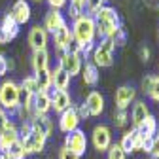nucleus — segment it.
Instances as JSON below:
<instances>
[{
	"label": "nucleus",
	"instance_id": "obj_1",
	"mask_svg": "<svg viewBox=\"0 0 159 159\" xmlns=\"http://www.w3.org/2000/svg\"><path fill=\"white\" fill-rule=\"evenodd\" d=\"M93 19H95V25H97V34L101 38H112L117 29H121L117 11L110 6H102L93 15Z\"/></svg>",
	"mask_w": 159,
	"mask_h": 159
},
{
	"label": "nucleus",
	"instance_id": "obj_2",
	"mask_svg": "<svg viewBox=\"0 0 159 159\" xmlns=\"http://www.w3.org/2000/svg\"><path fill=\"white\" fill-rule=\"evenodd\" d=\"M97 36V25L95 19L91 15H80L78 19H74L72 25V38L80 44V48H84L87 44H93V40Z\"/></svg>",
	"mask_w": 159,
	"mask_h": 159
},
{
	"label": "nucleus",
	"instance_id": "obj_3",
	"mask_svg": "<svg viewBox=\"0 0 159 159\" xmlns=\"http://www.w3.org/2000/svg\"><path fill=\"white\" fill-rule=\"evenodd\" d=\"M0 108H4L6 112H17L19 104H21V87L11 80L0 85Z\"/></svg>",
	"mask_w": 159,
	"mask_h": 159
},
{
	"label": "nucleus",
	"instance_id": "obj_4",
	"mask_svg": "<svg viewBox=\"0 0 159 159\" xmlns=\"http://www.w3.org/2000/svg\"><path fill=\"white\" fill-rule=\"evenodd\" d=\"M91 142L93 148L97 152H108V148L112 146V131L106 125H95L93 133H91Z\"/></svg>",
	"mask_w": 159,
	"mask_h": 159
},
{
	"label": "nucleus",
	"instance_id": "obj_5",
	"mask_svg": "<svg viewBox=\"0 0 159 159\" xmlns=\"http://www.w3.org/2000/svg\"><path fill=\"white\" fill-rule=\"evenodd\" d=\"M65 146L70 152H74L76 155L82 157L85 153V150H87V136H85V133L82 129H76V131L68 133L66 138H65Z\"/></svg>",
	"mask_w": 159,
	"mask_h": 159
},
{
	"label": "nucleus",
	"instance_id": "obj_6",
	"mask_svg": "<svg viewBox=\"0 0 159 159\" xmlns=\"http://www.w3.org/2000/svg\"><path fill=\"white\" fill-rule=\"evenodd\" d=\"M46 140H48V138H46L44 134H40L38 131H34V129L30 131L29 136L19 138V142L23 144V150H25L27 155H30V153H40V152L46 148Z\"/></svg>",
	"mask_w": 159,
	"mask_h": 159
},
{
	"label": "nucleus",
	"instance_id": "obj_7",
	"mask_svg": "<svg viewBox=\"0 0 159 159\" xmlns=\"http://www.w3.org/2000/svg\"><path fill=\"white\" fill-rule=\"evenodd\" d=\"M59 66H61V68L72 78V76H76V74L82 72V66H84V63H82V55H80V53H68V51H65V53L61 55Z\"/></svg>",
	"mask_w": 159,
	"mask_h": 159
},
{
	"label": "nucleus",
	"instance_id": "obj_8",
	"mask_svg": "<svg viewBox=\"0 0 159 159\" xmlns=\"http://www.w3.org/2000/svg\"><path fill=\"white\" fill-rule=\"evenodd\" d=\"M19 36V25L15 23V19L6 13L4 19H2V23H0V44H10L13 38Z\"/></svg>",
	"mask_w": 159,
	"mask_h": 159
},
{
	"label": "nucleus",
	"instance_id": "obj_9",
	"mask_svg": "<svg viewBox=\"0 0 159 159\" xmlns=\"http://www.w3.org/2000/svg\"><path fill=\"white\" fill-rule=\"evenodd\" d=\"M80 121H82V119L78 117L76 106H70L63 114H59V129H61L63 133H66V134L76 131V129H80Z\"/></svg>",
	"mask_w": 159,
	"mask_h": 159
},
{
	"label": "nucleus",
	"instance_id": "obj_10",
	"mask_svg": "<svg viewBox=\"0 0 159 159\" xmlns=\"http://www.w3.org/2000/svg\"><path fill=\"white\" fill-rule=\"evenodd\" d=\"M136 98V91L131 87V85H121L116 89V95H114V101H116V108L117 110H127L131 106V102H134Z\"/></svg>",
	"mask_w": 159,
	"mask_h": 159
},
{
	"label": "nucleus",
	"instance_id": "obj_11",
	"mask_svg": "<svg viewBox=\"0 0 159 159\" xmlns=\"http://www.w3.org/2000/svg\"><path fill=\"white\" fill-rule=\"evenodd\" d=\"M48 40H49V34L46 32L44 27L40 25H34L29 32V44L34 51H40V49H46L48 48Z\"/></svg>",
	"mask_w": 159,
	"mask_h": 159
},
{
	"label": "nucleus",
	"instance_id": "obj_12",
	"mask_svg": "<svg viewBox=\"0 0 159 159\" xmlns=\"http://www.w3.org/2000/svg\"><path fill=\"white\" fill-rule=\"evenodd\" d=\"M84 104L87 106L91 117H98V116L104 112V97L98 93V91H89Z\"/></svg>",
	"mask_w": 159,
	"mask_h": 159
},
{
	"label": "nucleus",
	"instance_id": "obj_13",
	"mask_svg": "<svg viewBox=\"0 0 159 159\" xmlns=\"http://www.w3.org/2000/svg\"><path fill=\"white\" fill-rule=\"evenodd\" d=\"M32 110L34 116H48L51 110V95L49 91H38L32 98Z\"/></svg>",
	"mask_w": 159,
	"mask_h": 159
},
{
	"label": "nucleus",
	"instance_id": "obj_14",
	"mask_svg": "<svg viewBox=\"0 0 159 159\" xmlns=\"http://www.w3.org/2000/svg\"><path fill=\"white\" fill-rule=\"evenodd\" d=\"M10 15L15 19L17 25L29 23V19H30V6H29V2L27 0H15L11 10H10Z\"/></svg>",
	"mask_w": 159,
	"mask_h": 159
},
{
	"label": "nucleus",
	"instance_id": "obj_15",
	"mask_svg": "<svg viewBox=\"0 0 159 159\" xmlns=\"http://www.w3.org/2000/svg\"><path fill=\"white\" fill-rule=\"evenodd\" d=\"M70 106H72V98H70L68 91H53V95H51V110L55 114H63Z\"/></svg>",
	"mask_w": 159,
	"mask_h": 159
},
{
	"label": "nucleus",
	"instance_id": "obj_16",
	"mask_svg": "<svg viewBox=\"0 0 159 159\" xmlns=\"http://www.w3.org/2000/svg\"><path fill=\"white\" fill-rule=\"evenodd\" d=\"M91 59H93V65L97 68L98 66H101V68H108V66L114 65V53L108 51V49H104L102 46H95Z\"/></svg>",
	"mask_w": 159,
	"mask_h": 159
},
{
	"label": "nucleus",
	"instance_id": "obj_17",
	"mask_svg": "<svg viewBox=\"0 0 159 159\" xmlns=\"http://www.w3.org/2000/svg\"><path fill=\"white\" fill-rule=\"evenodd\" d=\"M65 15L61 13V10H51L46 13V19H44V29L48 34H53L55 30H59L63 25H65Z\"/></svg>",
	"mask_w": 159,
	"mask_h": 159
},
{
	"label": "nucleus",
	"instance_id": "obj_18",
	"mask_svg": "<svg viewBox=\"0 0 159 159\" xmlns=\"http://www.w3.org/2000/svg\"><path fill=\"white\" fill-rule=\"evenodd\" d=\"M17 140H19V129L15 127V123L10 121V125L6 127V131L0 134V152L6 153Z\"/></svg>",
	"mask_w": 159,
	"mask_h": 159
},
{
	"label": "nucleus",
	"instance_id": "obj_19",
	"mask_svg": "<svg viewBox=\"0 0 159 159\" xmlns=\"http://www.w3.org/2000/svg\"><path fill=\"white\" fill-rule=\"evenodd\" d=\"M148 114H150V110H148V104L144 101H134L133 110H131V119H129V121L133 123V129L140 127V123L146 119Z\"/></svg>",
	"mask_w": 159,
	"mask_h": 159
},
{
	"label": "nucleus",
	"instance_id": "obj_20",
	"mask_svg": "<svg viewBox=\"0 0 159 159\" xmlns=\"http://www.w3.org/2000/svg\"><path fill=\"white\" fill-rule=\"evenodd\" d=\"M70 40H72V30H70V27L65 23L59 30H55L53 32V42H55V49H59V51H66V46L70 44Z\"/></svg>",
	"mask_w": 159,
	"mask_h": 159
},
{
	"label": "nucleus",
	"instance_id": "obj_21",
	"mask_svg": "<svg viewBox=\"0 0 159 159\" xmlns=\"http://www.w3.org/2000/svg\"><path fill=\"white\" fill-rule=\"evenodd\" d=\"M30 125H32L34 131H38L40 134H44L46 138H49L51 133H53V121L48 116H34L30 119Z\"/></svg>",
	"mask_w": 159,
	"mask_h": 159
},
{
	"label": "nucleus",
	"instance_id": "obj_22",
	"mask_svg": "<svg viewBox=\"0 0 159 159\" xmlns=\"http://www.w3.org/2000/svg\"><path fill=\"white\" fill-rule=\"evenodd\" d=\"M51 85L55 87V91H66L70 85V76L61 66H57L55 70H51Z\"/></svg>",
	"mask_w": 159,
	"mask_h": 159
},
{
	"label": "nucleus",
	"instance_id": "obj_23",
	"mask_svg": "<svg viewBox=\"0 0 159 159\" xmlns=\"http://www.w3.org/2000/svg\"><path fill=\"white\" fill-rule=\"evenodd\" d=\"M82 78H84V84L85 85H91L95 87L98 84V78H101V74H98V68L93 65V63H85L82 66Z\"/></svg>",
	"mask_w": 159,
	"mask_h": 159
},
{
	"label": "nucleus",
	"instance_id": "obj_24",
	"mask_svg": "<svg viewBox=\"0 0 159 159\" xmlns=\"http://www.w3.org/2000/svg\"><path fill=\"white\" fill-rule=\"evenodd\" d=\"M157 123H159V119H157L153 114H148L146 119L140 123V127H138L136 131L140 133V134H144V136H153L155 131H157Z\"/></svg>",
	"mask_w": 159,
	"mask_h": 159
},
{
	"label": "nucleus",
	"instance_id": "obj_25",
	"mask_svg": "<svg viewBox=\"0 0 159 159\" xmlns=\"http://www.w3.org/2000/svg\"><path fill=\"white\" fill-rule=\"evenodd\" d=\"M32 68H34V72L49 68V53H48V49H40V51L32 53Z\"/></svg>",
	"mask_w": 159,
	"mask_h": 159
},
{
	"label": "nucleus",
	"instance_id": "obj_26",
	"mask_svg": "<svg viewBox=\"0 0 159 159\" xmlns=\"http://www.w3.org/2000/svg\"><path fill=\"white\" fill-rule=\"evenodd\" d=\"M34 80H36V85H38L40 91H49V87H51V70L44 68V70L34 72Z\"/></svg>",
	"mask_w": 159,
	"mask_h": 159
},
{
	"label": "nucleus",
	"instance_id": "obj_27",
	"mask_svg": "<svg viewBox=\"0 0 159 159\" xmlns=\"http://www.w3.org/2000/svg\"><path fill=\"white\" fill-rule=\"evenodd\" d=\"M134 138H136V129H131V131H125L121 134V140H119V146L125 153H131L134 152Z\"/></svg>",
	"mask_w": 159,
	"mask_h": 159
},
{
	"label": "nucleus",
	"instance_id": "obj_28",
	"mask_svg": "<svg viewBox=\"0 0 159 159\" xmlns=\"http://www.w3.org/2000/svg\"><path fill=\"white\" fill-rule=\"evenodd\" d=\"M21 93H25V95H36L40 89H38V85H36V80H34V76H27L23 82H21Z\"/></svg>",
	"mask_w": 159,
	"mask_h": 159
},
{
	"label": "nucleus",
	"instance_id": "obj_29",
	"mask_svg": "<svg viewBox=\"0 0 159 159\" xmlns=\"http://www.w3.org/2000/svg\"><path fill=\"white\" fill-rule=\"evenodd\" d=\"M114 123H116L117 129H125V127L131 123V121H129V114H127V110H117L116 116H114Z\"/></svg>",
	"mask_w": 159,
	"mask_h": 159
},
{
	"label": "nucleus",
	"instance_id": "obj_30",
	"mask_svg": "<svg viewBox=\"0 0 159 159\" xmlns=\"http://www.w3.org/2000/svg\"><path fill=\"white\" fill-rule=\"evenodd\" d=\"M108 159H127V153L121 150L119 142H117V144H112V146L108 148Z\"/></svg>",
	"mask_w": 159,
	"mask_h": 159
},
{
	"label": "nucleus",
	"instance_id": "obj_31",
	"mask_svg": "<svg viewBox=\"0 0 159 159\" xmlns=\"http://www.w3.org/2000/svg\"><path fill=\"white\" fill-rule=\"evenodd\" d=\"M6 153H10L13 159H25V157H27V153H25V150H23V144L19 142V140H17V142H15V144L6 152Z\"/></svg>",
	"mask_w": 159,
	"mask_h": 159
},
{
	"label": "nucleus",
	"instance_id": "obj_32",
	"mask_svg": "<svg viewBox=\"0 0 159 159\" xmlns=\"http://www.w3.org/2000/svg\"><path fill=\"white\" fill-rule=\"evenodd\" d=\"M150 155L153 159H159V123H157V131L152 136V148H150Z\"/></svg>",
	"mask_w": 159,
	"mask_h": 159
},
{
	"label": "nucleus",
	"instance_id": "obj_33",
	"mask_svg": "<svg viewBox=\"0 0 159 159\" xmlns=\"http://www.w3.org/2000/svg\"><path fill=\"white\" fill-rule=\"evenodd\" d=\"M104 6V0H85V8H87V11H89V15L93 17L98 10H101Z\"/></svg>",
	"mask_w": 159,
	"mask_h": 159
},
{
	"label": "nucleus",
	"instance_id": "obj_34",
	"mask_svg": "<svg viewBox=\"0 0 159 159\" xmlns=\"http://www.w3.org/2000/svg\"><path fill=\"white\" fill-rule=\"evenodd\" d=\"M148 97L152 101L159 102V76H153V82H152V87L148 91Z\"/></svg>",
	"mask_w": 159,
	"mask_h": 159
},
{
	"label": "nucleus",
	"instance_id": "obj_35",
	"mask_svg": "<svg viewBox=\"0 0 159 159\" xmlns=\"http://www.w3.org/2000/svg\"><path fill=\"white\" fill-rule=\"evenodd\" d=\"M112 40H114L116 46H125V44H127V32H125V29H123V27L117 29L116 34L112 36Z\"/></svg>",
	"mask_w": 159,
	"mask_h": 159
},
{
	"label": "nucleus",
	"instance_id": "obj_36",
	"mask_svg": "<svg viewBox=\"0 0 159 159\" xmlns=\"http://www.w3.org/2000/svg\"><path fill=\"white\" fill-rule=\"evenodd\" d=\"M10 125V116L4 108H0V134L6 131V127Z\"/></svg>",
	"mask_w": 159,
	"mask_h": 159
},
{
	"label": "nucleus",
	"instance_id": "obj_37",
	"mask_svg": "<svg viewBox=\"0 0 159 159\" xmlns=\"http://www.w3.org/2000/svg\"><path fill=\"white\" fill-rule=\"evenodd\" d=\"M59 159H80V155H76L74 152H70L66 146H63L59 150Z\"/></svg>",
	"mask_w": 159,
	"mask_h": 159
},
{
	"label": "nucleus",
	"instance_id": "obj_38",
	"mask_svg": "<svg viewBox=\"0 0 159 159\" xmlns=\"http://www.w3.org/2000/svg\"><path fill=\"white\" fill-rule=\"evenodd\" d=\"M8 70H10L8 68V59H6L4 53H0V76H6Z\"/></svg>",
	"mask_w": 159,
	"mask_h": 159
},
{
	"label": "nucleus",
	"instance_id": "obj_39",
	"mask_svg": "<svg viewBox=\"0 0 159 159\" xmlns=\"http://www.w3.org/2000/svg\"><path fill=\"white\" fill-rule=\"evenodd\" d=\"M66 2L68 0H48V4L51 6V10H61V8L66 6Z\"/></svg>",
	"mask_w": 159,
	"mask_h": 159
},
{
	"label": "nucleus",
	"instance_id": "obj_40",
	"mask_svg": "<svg viewBox=\"0 0 159 159\" xmlns=\"http://www.w3.org/2000/svg\"><path fill=\"white\" fill-rule=\"evenodd\" d=\"M76 112H78V117H80V119H87V117H91L85 104H80V108H76Z\"/></svg>",
	"mask_w": 159,
	"mask_h": 159
},
{
	"label": "nucleus",
	"instance_id": "obj_41",
	"mask_svg": "<svg viewBox=\"0 0 159 159\" xmlns=\"http://www.w3.org/2000/svg\"><path fill=\"white\" fill-rule=\"evenodd\" d=\"M101 46H102L104 49L112 51V53H114V49H116V44H114V40H112V38H102V42H101Z\"/></svg>",
	"mask_w": 159,
	"mask_h": 159
},
{
	"label": "nucleus",
	"instance_id": "obj_42",
	"mask_svg": "<svg viewBox=\"0 0 159 159\" xmlns=\"http://www.w3.org/2000/svg\"><path fill=\"white\" fill-rule=\"evenodd\" d=\"M152 82H153V76H146L144 80H142V91L148 95V91H150V87H152Z\"/></svg>",
	"mask_w": 159,
	"mask_h": 159
},
{
	"label": "nucleus",
	"instance_id": "obj_43",
	"mask_svg": "<svg viewBox=\"0 0 159 159\" xmlns=\"http://www.w3.org/2000/svg\"><path fill=\"white\" fill-rule=\"evenodd\" d=\"M150 55H152V53H150V49H148V48H142V49H140V59H142L144 63H148V61H150Z\"/></svg>",
	"mask_w": 159,
	"mask_h": 159
},
{
	"label": "nucleus",
	"instance_id": "obj_44",
	"mask_svg": "<svg viewBox=\"0 0 159 159\" xmlns=\"http://www.w3.org/2000/svg\"><path fill=\"white\" fill-rule=\"evenodd\" d=\"M150 8H159V0H144Z\"/></svg>",
	"mask_w": 159,
	"mask_h": 159
},
{
	"label": "nucleus",
	"instance_id": "obj_45",
	"mask_svg": "<svg viewBox=\"0 0 159 159\" xmlns=\"http://www.w3.org/2000/svg\"><path fill=\"white\" fill-rule=\"evenodd\" d=\"M0 159H13L10 153H4V152H0Z\"/></svg>",
	"mask_w": 159,
	"mask_h": 159
},
{
	"label": "nucleus",
	"instance_id": "obj_46",
	"mask_svg": "<svg viewBox=\"0 0 159 159\" xmlns=\"http://www.w3.org/2000/svg\"><path fill=\"white\" fill-rule=\"evenodd\" d=\"M34 2H40V0H34Z\"/></svg>",
	"mask_w": 159,
	"mask_h": 159
},
{
	"label": "nucleus",
	"instance_id": "obj_47",
	"mask_svg": "<svg viewBox=\"0 0 159 159\" xmlns=\"http://www.w3.org/2000/svg\"><path fill=\"white\" fill-rule=\"evenodd\" d=\"M148 159H153V157H148Z\"/></svg>",
	"mask_w": 159,
	"mask_h": 159
},
{
	"label": "nucleus",
	"instance_id": "obj_48",
	"mask_svg": "<svg viewBox=\"0 0 159 159\" xmlns=\"http://www.w3.org/2000/svg\"><path fill=\"white\" fill-rule=\"evenodd\" d=\"M104 2H108V0H104Z\"/></svg>",
	"mask_w": 159,
	"mask_h": 159
},
{
	"label": "nucleus",
	"instance_id": "obj_49",
	"mask_svg": "<svg viewBox=\"0 0 159 159\" xmlns=\"http://www.w3.org/2000/svg\"><path fill=\"white\" fill-rule=\"evenodd\" d=\"M157 34H159V32H157Z\"/></svg>",
	"mask_w": 159,
	"mask_h": 159
}]
</instances>
